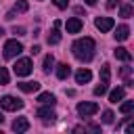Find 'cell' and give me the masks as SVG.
Returning <instances> with one entry per match:
<instances>
[{
	"label": "cell",
	"mask_w": 134,
	"mask_h": 134,
	"mask_svg": "<svg viewBox=\"0 0 134 134\" xmlns=\"http://www.w3.org/2000/svg\"><path fill=\"white\" fill-rule=\"evenodd\" d=\"M0 107H2L4 111H19V109H23V100L17 98V96L6 94V96L0 98Z\"/></svg>",
	"instance_id": "obj_3"
},
{
	"label": "cell",
	"mask_w": 134,
	"mask_h": 134,
	"mask_svg": "<svg viewBox=\"0 0 134 134\" xmlns=\"http://www.w3.org/2000/svg\"><path fill=\"white\" fill-rule=\"evenodd\" d=\"M96 2H98V0H86V4H90V6H92V4H96Z\"/></svg>",
	"instance_id": "obj_31"
},
{
	"label": "cell",
	"mask_w": 134,
	"mask_h": 134,
	"mask_svg": "<svg viewBox=\"0 0 134 134\" xmlns=\"http://www.w3.org/2000/svg\"><path fill=\"white\" fill-rule=\"evenodd\" d=\"M38 52H40V46H38V44H36V46H31V54H38Z\"/></svg>",
	"instance_id": "obj_30"
},
{
	"label": "cell",
	"mask_w": 134,
	"mask_h": 134,
	"mask_svg": "<svg viewBox=\"0 0 134 134\" xmlns=\"http://www.w3.org/2000/svg\"><path fill=\"white\" fill-rule=\"evenodd\" d=\"M69 73H71V67H69L67 63H59V65H57V77H59V80H67Z\"/></svg>",
	"instance_id": "obj_12"
},
{
	"label": "cell",
	"mask_w": 134,
	"mask_h": 134,
	"mask_svg": "<svg viewBox=\"0 0 134 134\" xmlns=\"http://www.w3.org/2000/svg\"><path fill=\"white\" fill-rule=\"evenodd\" d=\"M119 17L130 19V17H132V4H121V8H119Z\"/></svg>",
	"instance_id": "obj_18"
},
{
	"label": "cell",
	"mask_w": 134,
	"mask_h": 134,
	"mask_svg": "<svg viewBox=\"0 0 134 134\" xmlns=\"http://www.w3.org/2000/svg\"><path fill=\"white\" fill-rule=\"evenodd\" d=\"M109 75H111L109 65H103L100 67V84H109Z\"/></svg>",
	"instance_id": "obj_20"
},
{
	"label": "cell",
	"mask_w": 134,
	"mask_h": 134,
	"mask_svg": "<svg viewBox=\"0 0 134 134\" xmlns=\"http://www.w3.org/2000/svg\"><path fill=\"white\" fill-rule=\"evenodd\" d=\"M13 130H15V132H27V130H29V121H27L25 117H17V119L13 121Z\"/></svg>",
	"instance_id": "obj_11"
},
{
	"label": "cell",
	"mask_w": 134,
	"mask_h": 134,
	"mask_svg": "<svg viewBox=\"0 0 134 134\" xmlns=\"http://www.w3.org/2000/svg\"><path fill=\"white\" fill-rule=\"evenodd\" d=\"M2 121H4V117H2V113H0V124H2Z\"/></svg>",
	"instance_id": "obj_32"
},
{
	"label": "cell",
	"mask_w": 134,
	"mask_h": 134,
	"mask_svg": "<svg viewBox=\"0 0 134 134\" xmlns=\"http://www.w3.org/2000/svg\"><path fill=\"white\" fill-rule=\"evenodd\" d=\"M52 2H54L57 8H67L69 6V0H52Z\"/></svg>",
	"instance_id": "obj_26"
},
{
	"label": "cell",
	"mask_w": 134,
	"mask_h": 134,
	"mask_svg": "<svg viewBox=\"0 0 134 134\" xmlns=\"http://www.w3.org/2000/svg\"><path fill=\"white\" fill-rule=\"evenodd\" d=\"M71 50H73L75 59H80V61L88 63V61H92V57H94L96 42H94L92 38H80V40H75V42H73Z\"/></svg>",
	"instance_id": "obj_1"
},
{
	"label": "cell",
	"mask_w": 134,
	"mask_h": 134,
	"mask_svg": "<svg viewBox=\"0 0 134 134\" xmlns=\"http://www.w3.org/2000/svg\"><path fill=\"white\" fill-rule=\"evenodd\" d=\"M46 42H48V44H59V42H61V34H59V27H52V31L46 36Z\"/></svg>",
	"instance_id": "obj_15"
},
{
	"label": "cell",
	"mask_w": 134,
	"mask_h": 134,
	"mask_svg": "<svg viewBox=\"0 0 134 134\" xmlns=\"http://www.w3.org/2000/svg\"><path fill=\"white\" fill-rule=\"evenodd\" d=\"M128 36H130V27H128V25H119V27L115 29V40H117V42L128 40Z\"/></svg>",
	"instance_id": "obj_13"
},
{
	"label": "cell",
	"mask_w": 134,
	"mask_h": 134,
	"mask_svg": "<svg viewBox=\"0 0 134 134\" xmlns=\"http://www.w3.org/2000/svg\"><path fill=\"white\" fill-rule=\"evenodd\" d=\"M117 4H119V0H107V8H109V10H111V8H115Z\"/></svg>",
	"instance_id": "obj_29"
},
{
	"label": "cell",
	"mask_w": 134,
	"mask_h": 134,
	"mask_svg": "<svg viewBox=\"0 0 134 134\" xmlns=\"http://www.w3.org/2000/svg\"><path fill=\"white\" fill-rule=\"evenodd\" d=\"M132 109H134V100H126V103H121V107H119V111H121L124 115L132 113Z\"/></svg>",
	"instance_id": "obj_21"
},
{
	"label": "cell",
	"mask_w": 134,
	"mask_h": 134,
	"mask_svg": "<svg viewBox=\"0 0 134 134\" xmlns=\"http://www.w3.org/2000/svg\"><path fill=\"white\" fill-rule=\"evenodd\" d=\"M115 59H119V61H132V54H130V50L128 48H124V46H119V48H115Z\"/></svg>",
	"instance_id": "obj_14"
},
{
	"label": "cell",
	"mask_w": 134,
	"mask_h": 134,
	"mask_svg": "<svg viewBox=\"0 0 134 134\" xmlns=\"http://www.w3.org/2000/svg\"><path fill=\"white\" fill-rule=\"evenodd\" d=\"M124 88H115V90H111V94H109V103H119L121 98H124Z\"/></svg>",
	"instance_id": "obj_16"
},
{
	"label": "cell",
	"mask_w": 134,
	"mask_h": 134,
	"mask_svg": "<svg viewBox=\"0 0 134 134\" xmlns=\"http://www.w3.org/2000/svg\"><path fill=\"white\" fill-rule=\"evenodd\" d=\"M52 65H54V57H52V54H46V57H44V67H42L44 73H48V71L52 69Z\"/></svg>",
	"instance_id": "obj_19"
},
{
	"label": "cell",
	"mask_w": 134,
	"mask_h": 134,
	"mask_svg": "<svg viewBox=\"0 0 134 134\" xmlns=\"http://www.w3.org/2000/svg\"><path fill=\"white\" fill-rule=\"evenodd\" d=\"M98 111V105L96 103H80L77 105V113L82 115V117H90V115H94Z\"/></svg>",
	"instance_id": "obj_5"
},
{
	"label": "cell",
	"mask_w": 134,
	"mask_h": 134,
	"mask_svg": "<svg viewBox=\"0 0 134 134\" xmlns=\"http://www.w3.org/2000/svg\"><path fill=\"white\" fill-rule=\"evenodd\" d=\"M19 86V90L21 92H38L40 90V82H21V84H17Z\"/></svg>",
	"instance_id": "obj_10"
},
{
	"label": "cell",
	"mask_w": 134,
	"mask_h": 134,
	"mask_svg": "<svg viewBox=\"0 0 134 134\" xmlns=\"http://www.w3.org/2000/svg\"><path fill=\"white\" fill-rule=\"evenodd\" d=\"M94 25H96V29H100V31H109V29H113L115 21H113L111 17H96Z\"/></svg>",
	"instance_id": "obj_6"
},
{
	"label": "cell",
	"mask_w": 134,
	"mask_h": 134,
	"mask_svg": "<svg viewBox=\"0 0 134 134\" xmlns=\"http://www.w3.org/2000/svg\"><path fill=\"white\" fill-rule=\"evenodd\" d=\"M13 71H15V75H19V77L29 75V73L34 71V63H31V59H17V63L13 65Z\"/></svg>",
	"instance_id": "obj_2"
},
{
	"label": "cell",
	"mask_w": 134,
	"mask_h": 134,
	"mask_svg": "<svg viewBox=\"0 0 134 134\" xmlns=\"http://www.w3.org/2000/svg\"><path fill=\"white\" fill-rule=\"evenodd\" d=\"M4 52V59H15L17 54H21V50H23V44L21 42H17V40H8L6 44H4V48H2Z\"/></svg>",
	"instance_id": "obj_4"
},
{
	"label": "cell",
	"mask_w": 134,
	"mask_h": 134,
	"mask_svg": "<svg viewBox=\"0 0 134 134\" xmlns=\"http://www.w3.org/2000/svg\"><path fill=\"white\" fill-rule=\"evenodd\" d=\"M113 117H115L113 111H109V109L103 111V124H113Z\"/></svg>",
	"instance_id": "obj_23"
},
{
	"label": "cell",
	"mask_w": 134,
	"mask_h": 134,
	"mask_svg": "<svg viewBox=\"0 0 134 134\" xmlns=\"http://www.w3.org/2000/svg\"><path fill=\"white\" fill-rule=\"evenodd\" d=\"M27 8H29V4H27L25 0H19V2L15 4V10H19V13H25Z\"/></svg>",
	"instance_id": "obj_24"
},
{
	"label": "cell",
	"mask_w": 134,
	"mask_h": 134,
	"mask_svg": "<svg viewBox=\"0 0 134 134\" xmlns=\"http://www.w3.org/2000/svg\"><path fill=\"white\" fill-rule=\"evenodd\" d=\"M92 80V71L90 69H80V71H75V82L77 84H88Z\"/></svg>",
	"instance_id": "obj_9"
},
{
	"label": "cell",
	"mask_w": 134,
	"mask_h": 134,
	"mask_svg": "<svg viewBox=\"0 0 134 134\" xmlns=\"http://www.w3.org/2000/svg\"><path fill=\"white\" fill-rule=\"evenodd\" d=\"M65 27H67V31H69V34H77V31L84 27V23H82V19H77V17H71V19H67Z\"/></svg>",
	"instance_id": "obj_7"
},
{
	"label": "cell",
	"mask_w": 134,
	"mask_h": 134,
	"mask_svg": "<svg viewBox=\"0 0 134 134\" xmlns=\"http://www.w3.org/2000/svg\"><path fill=\"white\" fill-rule=\"evenodd\" d=\"M107 86H109V84H98V86L94 88V96H103V94L107 92Z\"/></svg>",
	"instance_id": "obj_25"
},
{
	"label": "cell",
	"mask_w": 134,
	"mask_h": 134,
	"mask_svg": "<svg viewBox=\"0 0 134 134\" xmlns=\"http://www.w3.org/2000/svg\"><path fill=\"white\" fill-rule=\"evenodd\" d=\"M130 73H132V67H121V71H119V75H121V77H128Z\"/></svg>",
	"instance_id": "obj_27"
},
{
	"label": "cell",
	"mask_w": 134,
	"mask_h": 134,
	"mask_svg": "<svg viewBox=\"0 0 134 134\" xmlns=\"http://www.w3.org/2000/svg\"><path fill=\"white\" fill-rule=\"evenodd\" d=\"M13 34H15V36H25V27H15Z\"/></svg>",
	"instance_id": "obj_28"
},
{
	"label": "cell",
	"mask_w": 134,
	"mask_h": 134,
	"mask_svg": "<svg viewBox=\"0 0 134 134\" xmlns=\"http://www.w3.org/2000/svg\"><path fill=\"white\" fill-rule=\"evenodd\" d=\"M38 103H42V105H54V94H50V92H42V94L38 96Z\"/></svg>",
	"instance_id": "obj_17"
},
{
	"label": "cell",
	"mask_w": 134,
	"mask_h": 134,
	"mask_svg": "<svg viewBox=\"0 0 134 134\" xmlns=\"http://www.w3.org/2000/svg\"><path fill=\"white\" fill-rule=\"evenodd\" d=\"M8 71H6V67H0V86H6L8 84Z\"/></svg>",
	"instance_id": "obj_22"
},
{
	"label": "cell",
	"mask_w": 134,
	"mask_h": 134,
	"mask_svg": "<svg viewBox=\"0 0 134 134\" xmlns=\"http://www.w3.org/2000/svg\"><path fill=\"white\" fill-rule=\"evenodd\" d=\"M38 117L42 119V121H54V117H57V113L52 111V109H48V107H40L38 109Z\"/></svg>",
	"instance_id": "obj_8"
}]
</instances>
